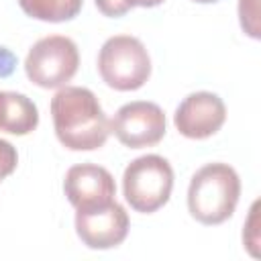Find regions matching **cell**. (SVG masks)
Segmentation results:
<instances>
[{
    "mask_svg": "<svg viewBox=\"0 0 261 261\" xmlns=\"http://www.w3.org/2000/svg\"><path fill=\"white\" fill-rule=\"evenodd\" d=\"M239 20L249 37L259 39V0H239Z\"/></svg>",
    "mask_w": 261,
    "mask_h": 261,
    "instance_id": "obj_12",
    "label": "cell"
},
{
    "mask_svg": "<svg viewBox=\"0 0 261 261\" xmlns=\"http://www.w3.org/2000/svg\"><path fill=\"white\" fill-rule=\"evenodd\" d=\"M51 116L59 143L71 151L100 149L110 135V122L96 94L88 88H59L51 98Z\"/></svg>",
    "mask_w": 261,
    "mask_h": 261,
    "instance_id": "obj_1",
    "label": "cell"
},
{
    "mask_svg": "<svg viewBox=\"0 0 261 261\" xmlns=\"http://www.w3.org/2000/svg\"><path fill=\"white\" fill-rule=\"evenodd\" d=\"M257 208H259V202L253 204L251 208V214H249V220L245 224V230H243V241L245 245L249 247V251L253 253V247L259 245V234H257V226H259V214H257ZM255 255V253H253Z\"/></svg>",
    "mask_w": 261,
    "mask_h": 261,
    "instance_id": "obj_15",
    "label": "cell"
},
{
    "mask_svg": "<svg viewBox=\"0 0 261 261\" xmlns=\"http://www.w3.org/2000/svg\"><path fill=\"white\" fill-rule=\"evenodd\" d=\"M94 2H96L98 10L110 18L124 16L133 6H137V0H94Z\"/></svg>",
    "mask_w": 261,
    "mask_h": 261,
    "instance_id": "obj_13",
    "label": "cell"
},
{
    "mask_svg": "<svg viewBox=\"0 0 261 261\" xmlns=\"http://www.w3.org/2000/svg\"><path fill=\"white\" fill-rule=\"evenodd\" d=\"M226 120L222 98L212 92H194L186 96L173 114V124L188 139H208L220 130Z\"/></svg>",
    "mask_w": 261,
    "mask_h": 261,
    "instance_id": "obj_9",
    "label": "cell"
},
{
    "mask_svg": "<svg viewBox=\"0 0 261 261\" xmlns=\"http://www.w3.org/2000/svg\"><path fill=\"white\" fill-rule=\"evenodd\" d=\"M39 124V110L31 98L18 92L0 90V130L10 135H29Z\"/></svg>",
    "mask_w": 261,
    "mask_h": 261,
    "instance_id": "obj_10",
    "label": "cell"
},
{
    "mask_svg": "<svg viewBox=\"0 0 261 261\" xmlns=\"http://www.w3.org/2000/svg\"><path fill=\"white\" fill-rule=\"evenodd\" d=\"M194 2H200V4H210V2H218V0H194Z\"/></svg>",
    "mask_w": 261,
    "mask_h": 261,
    "instance_id": "obj_16",
    "label": "cell"
},
{
    "mask_svg": "<svg viewBox=\"0 0 261 261\" xmlns=\"http://www.w3.org/2000/svg\"><path fill=\"white\" fill-rule=\"evenodd\" d=\"M75 232L90 249L118 247L128 234V214L114 200L92 210H75Z\"/></svg>",
    "mask_w": 261,
    "mask_h": 261,
    "instance_id": "obj_7",
    "label": "cell"
},
{
    "mask_svg": "<svg viewBox=\"0 0 261 261\" xmlns=\"http://www.w3.org/2000/svg\"><path fill=\"white\" fill-rule=\"evenodd\" d=\"M0 181H2V179H0Z\"/></svg>",
    "mask_w": 261,
    "mask_h": 261,
    "instance_id": "obj_17",
    "label": "cell"
},
{
    "mask_svg": "<svg viewBox=\"0 0 261 261\" xmlns=\"http://www.w3.org/2000/svg\"><path fill=\"white\" fill-rule=\"evenodd\" d=\"M110 133L128 149L153 147L165 137V114L155 102L135 100L116 110Z\"/></svg>",
    "mask_w": 261,
    "mask_h": 261,
    "instance_id": "obj_6",
    "label": "cell"
},
{
    "mask_svg": "<svg viewBox=\"0 0 261 261\" xmlns=\"http://www.w3.org/2000/svg\"><path fill=\"white\" fill-rule=\"evenodd\" d=\"M173 190V169L161 155L149 153L133 159L122 173L124 200L135 212L151 214L167 204Z\"/></svg>",
    "mask_w": 261,
    "mask_h": 261,
    "instance_id": "obj_4",
    "label": "cell"
},
{
    "mask_svg": "<svg viewBox=\"0 0 261 261\" xmlns=\"http://www.w3.org/2000/svg\"><path fill=\"white\" fill-rule=\"evenodd\" d=\"M239 196V173L228 163H208L192 175L188 188V210L202 224H220L232 216Z\"/></svg>",
    "mask_w": 261,
    "mask_h": 261,
    "instance_id": "obj_2",
    "label": "cell"
},
{
    "mask_svg": "<svg viewBox=\"0 0 261 261\" xmlns=\"http://www.w3.org/2000/svg\"><path fill=\"white\" fill-rule=\"evenodd\" d=\"M84 0H18L24 14L45 22H63L80 14Z\"/></svg>",
    "mask_w": 261,
    "mask_h": 261,
    "instance_id": "obj_11",
    "label": "cell"
},
{
    "mask_svg": "<svg viewBox=\"0 0 261 261\" xmlns=\"http://www.w3.org/2000/svg\"><path fill=\"white\" fill-rule=\"evenodd\" d=\"M63 192L75 210H92L114 202L116 184L106 167L94 163H80L67 169Z\"/></svg>",
    "mask_w": 261,
    "mask_h": 261,
    "instance_id": "obj_8",
    "label": "cell"
},
{
    "mask_svg": "<svg viewBox=\"0 0 261 261\" xmlns=\"http://www.w3.org/2000/svg\"><path fill=\"white\" fill-rule=\"evenodd\" d=\"M102 82L118 92L139 90L151 75V57L145 45L130 35H114L104 41L98 53Z\"/></svg>",
    "mask_w": 261,
    "mask_h": 261,
    "instance_id": "obj_3",
    "label": "cell"
},
{
    "mask_svg": "<svg viewBox=\"0 0 261 261\" xmlns=\"http://www.w3.org/2000/svg\"><path fill=\"white\" fill-rule=\"evenodd\" d=\"M80 67L77 45L63 35L39 39L27 53V77L39 88H63Z\"/></svg>",
    "mask_w": 261,
    "mask_h": 261,
    "instance_id": "obj_5",
    "label": "cell"
},
{
    "mask_svg": "<svg viewBox=\"0 0 261 261\" xmlns=\"http://www.w3.org/2000/svg\"><path fill=\"white\" fill-rule=\"evenodd\" d=\"M16 163H18V153H16V149H14L8 141L0 139V179L8 177V175L16 169Z\"/></svg>",
    "mask_w": 261,
    "mask_h": 261,
    "instance_id": "obj_14",
    "label": "cell"
}]
</instances>
